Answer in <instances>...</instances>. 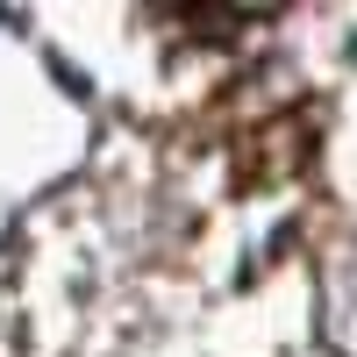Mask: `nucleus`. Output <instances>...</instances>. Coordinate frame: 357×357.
Wrapping results in <instances>:
<instances>
[{
  "label": "nucleus",
  "instance_id": "1",
  "mask_svg": "<svg viewBox=\"0 0 357 357\" xmlns=\"http://www.w3.org/2000/svg\"><path fill=\"white\" fill-rule=\"evenodd\" d=\"M329 343L343 357H357V250L336 264V279H329Z\"/></svg>",
  "mask_w": 357,
  "mask_h": 357
}]
</instances>
